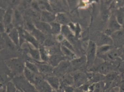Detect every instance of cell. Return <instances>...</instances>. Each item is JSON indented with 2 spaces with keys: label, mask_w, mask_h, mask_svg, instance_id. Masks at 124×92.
<instances>
[{
  "label": "cell",
  "mask_w": 124,
  "mask_h": 92,
  "mask_svg": "<svg viewBox=\"0 0 124 92\" xmlns=\"http://www.w3.org/2000/svg\"><path fill=\"white\" fill-rule=\"evenodd\" d=\"M34 86L39 92H54V91L46 80L44 79L40 75L37 77Z\"/></svg>",
  "instance_id": "6da1fadb"
},
{
  "label": "cell",
  "mask_w": 124,
  "mask_h": 92,
  "mask_svg": "<svg viewBox=\"0 0 124 92\" xmlns=\"http://www.w3.org/2000/svg\"><path fill=\"white\" fill-rule=\"evenodd\" d=\"M71 64L68 61H63L56 67L54 68L53 73L57 77H63L70 69Z\"/></svg>",
  "instance_id": "7a4b0ae2"
},
{
  "label": "cell",
  "mask_w": 124,
  "mask_h": 92,
  "mask_svg": "<svg viewBox=\"0 0 124 92\" xmlns=\"http://www.w3.org/2000/svg\"><path fill=\"white\" fill-rule=\"evenodd\" d=\"M111 63H112L107 61L102 63L97 66L95 70L98 73L103 76H106L113 71V66Z\"/></svg>",
  "instance_id": "3957f363"
},
{
  "label": "cell",
  "mask_w": 124,
  "mask_h": 92,
  "mask_svg": "<svg viewBox=\"0 0 124 92\" xmlns=\"http://www.w3.org/2000/svg\"><path fill=\"white\" fill-rule=\"evenodd\" d=\"M114 45L116 47L124 45V29L116 31L111 35Z\"/></svg>",
  "instance_id": "277c9868"
},
{
  "label": "cell",
  "mask_w": 124,
  "mask_h": 92,
  "mask_svg": "<svg viewBox=\"0 0 124 92\" xmlns=\"http://www.w3.org/2000/svg\"><path fill=\"white\" fill-rule=\"evenodd\" d=\"M96 52V46L94 43L90 41L88 46L87 54V62L88 66L92 65L93 64L95 58Z\"/></svg>",
  "instance_id": "5b68a950"
},
{
  "label": "cell",
  "mask_w": 124,
  "mask_h": 92,
  "mask_svg": "<svg viewBox=\"0 0 124 92\" xmlns=\"http://www.w3.org/2000/svg\"><path fill=\"white\" fill-rule=\"evenodd\" d=\"M74 86L75 88H79L87 82L88 78L87 75L82 73H78L73 76Z\"/></svg>",
  "instance_id": "8992f818"
},
{
  "label": "cell",
  "mask_w": 124,
  "mask_h": 92,
  "mask_svg": "<svg viewBox=\"0 0 124 92\" xmlns=\"http://www.w3.org/2000/svg\"><path fill=\"white\" fill-rule=\"evenodd\" d=\"M46 80L54 91L59 92L61 87V81L59 77L55 76H48Z\"/></svg>",
  "instance_id": "52a82bcc"
},
{
  "label": "cell",
  "mask_w": 124,
  "mask_h": 92,
  "mask_svg": "<svg viewBox=\"0 0 124 92\" xmlns=\"http://www.w3.org/2000/svg\"><path fill=\"white\" fill-rule=\"evenodd\" d=\"M40 74L47 75L53 73L54 68L50 65L46 63H38L36 65Z\"/></svg>",
  "instance_id": "ba28073f"
},
{
  "label": "cell",
  "mask_w": 124,
  "mask_h": 92,
  "mask_svg": "<svg viewBox=\"0 0 124 92\" xmlns=\"http://www.w3.org/2000/svg\"><path fill=\"white\" fill-rule=\"evenodd\" d=\"M65 60V57L59 54L52 55L49 59V65L54 68L57 66L61 62Z\"/></svg>",
  "instance_id": "9c48e42d"
},
{
  "label": "cell",
  "mask_w": 124,
  "mask_h": 92,
  "mask_svg": "<svg viewBox=\"0 0 124 92\" xmlns=\"http://www.w3.org/2000/svg\"><path fill=\"white\" fill-rule=\"evenodd\" d=\"M105 90V84L103 81L91 84L89 87V91L92 92H103Z\"/></svg>",
  "instance_id": "30bf717a"
},
{
  "label": "cell",
  "mask_w": 124,
  "mask_h": 92,
  "mask_svg": "<svg viewBox=\"0 0 124 92\" xmlns=\"http://www.w3.org/2000/svg\"><path fill=\"white\" fill-rule=\"evenodd\" d=\"M24 74L27 79L30 82L31 84L34 86L37 77L39 74L35 73L27 68L24 69Z\"/></svg>",
  "instance_id": "8fae6325"
},
{
  "label": "cell",
  "mask_w": 124,
  "mask_h": 92,
  "mask_svg": "<svg viewBox=\"0 0 124 92\" xmlns=\"http://www.w3.org/2000/svg\"><path fill=\"white\" fill-rule=\"evenodd\" d=\"M36 26L41 32H44L45 33H52L51 25L46 23L38 22Z\"/></svg>",
  "instance_id": "7c38bea8"
},
{
  "label": "cell",
  "mask_w": 124,
  "mask_h": 92,
  "mask_svg": "<svg viewBox=\"0 0 124 92\" xmlns=\"http://www.w3.org/2000/svg\"><path fill=\"white\" fill-rule=\"evenodd\" d=\"M56 19V17L53 14L49 12L44 11L42 12L41 20L45 23L51 22Z\"/></svg>",
  "instance_id": "4fadbf2b"
},
{
  "label": "cell",
  "mask_w": 124,
  "mask_h": 92,
  "mask_svg": "<svg viewBox=\"0 0 124 92\" xmlns=\"http://www.w3.org/2000/svg\"><path fill=\"white\" fill-rule=\"evenodd\" d=\"M62 86H74V79L73 76L70 74H66L63 77V80L62 81Z\"/></svg>",
  "instance_id": "5bb4252c"
},
{
  "label": "cell",
  "mask_w": 124,
  "mask_h": 92,
  "mask_svg": "<svg viewBox=\"0 0 124 92\" xmlns=\"http://www.w3.org/2000/svg\"><path fill=\"white\" fill-rule=\"evenodd\" d=\"M115 17L119 24L124 28V8H121L116 11Z\"/></svg>",
  "instance_id": "9a60e30c"
},
{
  "label": "cell",
  "mask_w": 124,
  "mask_h": 92,
  "mask_svg": "<svg viewBox=\"0 0 124 92\" xmlns=\"http://www.w3.org/2000/svg\"><path fill=\"white\" fill-rule=\"evenodd\" d=\"M86 58L82 57L78 59L73 60L71 61L72 66L74 68H79L83 66L86 61Z\"/></svg>",
  "instance_id": "2e32d148"
},
{
  "label": "cell",
  "mask_w": 124,
  "mask_h": 92,
  "mask_svg": "<svg viewBox=\"0 0 124 92\" xmlns=\"http://www.w3.org/2000/svg\"><path fill=\"white\" fill-rule=\"evenodd\" d=\"M57 23L62 24H66L69 22L68 19L64 14H59L56 17Z\"/></svg>",
  "instance_id": "e0dca14e"
},
{
  "label": "cell",
  "mask_w": 124,
  "mask_h": 92,
  "mask_svg": "<svg viewBox=\"0 0 124 92\" xmlns=\"http://www.w3.org/2000/svg\"><path fill=\"white\" fill-rule=\"evenodd\" d=\"M33 35L38 40V42L43 43L45 40V36L43 33L39 30H35L33 31Z\"/></svg>",
  "instance_id": "ac0fdd59"
},
{
  "label": "cell",
  "mask_w": 124,
  "mask_h": 92,
  "mask_svg": "<svg viewBox=\"0 0 124 92\" xmlns=\"http://www.w3.org/2000/svg\"><path fill=\"white\" fill-rule=\"evenodd\" d=\"M39 48L40 55L41 59L43 61L46 62L48 61L49 58L48 56V52H46L45 50L44 47L43 46H39Z\"/></svg>",
  "instance_id": "d6986e66"
},
{
  "label": "cell",
  "mask_w": 124,
  "mask_h": 92,
  "mask_svg": "<svg viewBox=\"0 0 124 92\" xmlns=\"http://www.w3.org/2000/svg\"><path fill=\"white\" fill-rule=\"evenodd\" d=\"M52 33L57 34L59 33L61 30L60 24L57 23L52 22L51 24Z\"/></svg>",
  "instance_id": "ffe728a7"
},
{
  "label": "cell",
  "mask_w": 124,
  "mask_h": 92,
  "mask_svg": "<svg viewBox=\"0 0 124 92\" xmlns=\"http://www.w3.org/2000/svg\"><path fill=\"white\" fill-rule=\"evenodd\" d=\"M61 50L62 53L65 56L68 57L69 58H73L74 57V54L71 52V50L66 48L64 46H61Z\"/></svg>",
  "instance_id": "44dd1931"
},
{
  "label": "cell",
  "mask_w": 124,
  "mask_h": 92,
  "mask_svg": "<svg viewBox=\"0 0 124 92\" xmlns=\"http://www.w3.org/2000/svg\"><path fill=\"white\" fill-rule=\"evenodd\" d=\"M27 68L35 73L37 74H40L38 68L36 65L32 64L31 63H27Z\"/></svg>",
  "instance_id": "7402d4cb"
},
{
  "label": "cell",
  "mask_w": 124,
  "mask_h": 92,
  "mask_svg": "<svg viewBox=\"0 0 124 92\" xmlns=\"http://www.w3.org/2000/svg\"><path fill=\"white\" fill-rule=\"evenodd\" d=\"M26 38L27 40L31 42V43L36 48H39V42L33 37L30 35H27Z\"/></svg>",
  "instance_id": "603a6c76"
},
{
  "label": "cell",
  "mask_w": 124,
  "mask_h": 92,
  "mask_svg": "<svg viewBox=\"0 0 124 92\" xmlns=\"http://www.w3.org/2000/svg\"><path fill=\"white\" fill-rule=\"evenodd\" d=\"M31 54L33 57L38 61H39L40 59V52L38 50L32 49H31Z\"/></svg>",
  "instance_id": "cb8c5ba5"
},
{
  "label": "cell",
  "mask_w": 124,
  "mask_h": 92,
  "mask_svg": "<svg viewBox=\"0 0 124 92\" xmlns=\"http://www.w3.org/2000/svg\"><path fill=\"white\" fill-rule=\"evenodd\" d=\"M62 33L65 36H69L70 35V32L68 27L65 25H63L62 27Z\"/></svg>",
  "instance_id": "d4e9b609"
},
{
  "label": "cell",
  "mask_w": 124,
  "mask_h": 92,
  "mask_svg": "<svg viewBox=\"0 0 124 92\" xmlns=\"http://www.w3.org/2000/svg\"><path fill=\"white\" fill-rule=\"evenodd\" d=\"M62 92H74L75 88L71 86H62Z\"/></svg>",
  "instance_id": "484cf974"
},
{
  "label": "cell",
  "mask_w": 124,
  "mask_h": 92,
  "mask_svg": "<svg viewBox=\"0 0 124 92\" xmlns=\"http://www.w3.org/2000/svg\"><path fill=\"white\" fill-rule=\"evenodd\" d=\"M44 44L45 46H55L56 43L51 39H48L44 41Z\"/></svg>",
  "instance_id": "4316f807"
},
{
  "label": "cell",
  "mask_w": 124,
  "mask_h": 92,
  "mask_svg": "<svg viewBox=\"0 0 124 92\" xmlns=\"http://www.w3.org/2000/svg\"><path fill=\"white\" fill-rule=\"evenodd\" d=\"M62 44L63 46L65 47L66 48L69 49V50H71V51H74V49L73 47L66 40H63V41Z\"/></svg>",
  "instance_id": "83f0119b"
},
{
  "label": "cell",
  "mask_w": 124,
  "mask_h": 92,
  "mask_svg": "<svg viewBox=\"0 0 124 92\" xmlns=\"http://www.w3.org/2000/svg\"><path fill=\"white\" fill-rule=\"evenodd\" d=\"M120 50V57L121 59L124 60V46L121 47L119 48Z\"/></svg>",
  "instance_id": "f1b7e54d"
},
{
  "label": "cell",
  "mask_w": 124,
  "mask_h": 92,
  "mask_svg": "<svg viewBox=\"0 0 124 92\" xmlns=\"http://www.w3.org/2000/svg\"><path fill=\"white\" fill-rule=\"evenodd\" d=\"M119 91V92H124V82H123L121 84Z\"/></svg>",
  "instance_id": "f546056e"
},
{
  "label": "cell",
  "mask_w": 124,
  "mask_h": 92,
  "mask_svg": "<svg viewBox=\"0 0 124 92\" xmlns=\"http://www.w3.org/2000/svg\"><path fill=\"white\" fill-rule=\"evenodd\" d=\"M74 92H84L79 88H75Z\"/></svg>",
  "instance_id": "4dcf8cb0"
},
{
  "label": "cell",
  "mask_w": 124,
  "mask_h": 92,
  "mask_svg": "<svg viewBox=\"0 0 124 92\" xmlns=\"http://www.w3.org/2000/svg\"><path fill=\"white\" fill-rule=\"evenodd\" d=\"M58 40L60 41H62L63 40V36L61 35L59 36L58 37Z\"/></svg>",
  "instance_id": "1f68e13d"
},
{
  "label": "cell",
  "mask_w": 124,
  "mask_h": 92,
  "mask_svg": "<svg viewBox=\"0 0 124 92\" xmlns=\"http://www.w3.org/2000/svg\"><path fill=\"white\" fill-rule=\"evenodd\" d=\"M8 92H15L14 89H11L8 90Z\"/></svg>",
  "instance_id": "d6a6232c"
},
{
  "label": "cell",
  "mask_w": 124,
  "mask_h": 92,
  "mask_svg": "<svg viewBox=\"0 0 124 92\" xmlns=\"http://www.w3.org/2000/svg\"><path fill=\"white\" fill-rule=\"evenodd\" d=\"M116 92V91H115V90H114V89H111L110 90V92Z\"/></svg>",
  "instance_id": "836d02e7"
},
{
  "label": "cell",
  "mask_w": 124,
  "mask_h": 92,
  "mask_svg": "<svg viewBox=\"0 0 124 92\" xmlns=\"http://www.w3.org/2000/svg\"><path fill=\"white\" fill-rule=\"evenodd\" d=\"M16 92H23L22 91L20 90V91H19V90H17V91H16Z\"/></svg>",
  "instance_id": "e575fe53"
},
{
  "label": "cell",
  "mask_w": 124,
  "mask_h": 92,
  "mask_svg": "<svg viewBox=\"0 0 124 92\" xmlns=\"http://www.w3.org/2000/svg\"><path fill=\"white\" fill-rule=\"evenodd\" d=\"M91 92V91H88V92Z\"/></svg>",
  "instance_id": "d590c367"
},
{
  "label": "cell",
  "mask_w": 124,
  "mask_h": 92,
  "mask_svg": "<svg viewBox=\"0 0 124 92\" xmlns=\"http://www.w3.org/2000/svg\"><path fill=\"white\" fill-rule=\"evenodd\" d=\"M54 92H56V91H54Z\"/></svg>",
  "instance_id": "8d00e7d4"
},
{
  "label": "cell",
  "mask_w": 124,
  "mask_h": 92,
  "mask_svg": "<svg viewBox=\"0 0 124 92\" xmlns=\"http://www.w3.org/2000/svg\"><path fill=\"white\" fill-rule=\"evenodd\" d=\"M22 91L23 92H23V91Z\"/></svg>",
  "instance_id": "74e56055"
},
{
  "label": "cell",
  "mask_w": 124,
  "mask_h": 92,
  "mask_svg": "<svg viewBox=\"0 0 124 92\" xmlns=\"http://www.w3.org/2000/svg\"></svg>",
  "instance_id": "f35d334b"
}]
</instances>
